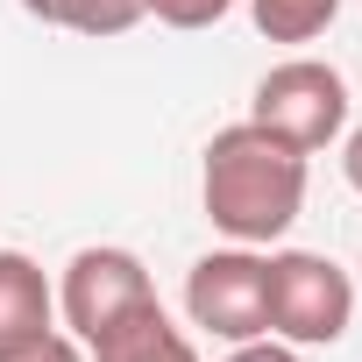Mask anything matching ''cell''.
Listing matches in <instances>:
<instances>
[{"instance_id": "13", "label": "cell", "mask_w": 362, "mask_h": 362, "mask_svg": "<svg viewBox=\"0 0 362 362\" xmlns=\"http://www.w3.org/2000/svg\"><path fill=\"white\" fill-rule=\"evenodd\" d=\"M341 170H348V185H355V192H362V128H355V135H348V149H341Z\"/></svg>"}, {"instance_id": "6", "label": "cell", "mask_w": 362, "mask_h": 362, "mask_svg": "<svg viewBox=\"0 0 362 362\" xmlns=\"http://www.w3.org/2000/svg\"><path fill=\"white\" fill-rule=\"evenodd\" d=\"M50 334H57V291H50L43 263L22 249H0V362L29 355Z\"/></svg>"}, {"instance_id": "9", "label": "cell", "mask_w": 362, "mask_h": 362, "mask_svg": "<svg viewBox=\"0 0 362 362\" xmlns=\"http://www.w3.org/2000/svg\"><path fill=\"white\" fill-rule=\"evenodd\" d=\"M249 15H256V29L270 43H313L341 15V0H249Z\"/></svg>"}, {"instance_id": "11", "label": "cell", "mask_w": 362, "mask_h": 362, "mask_svg": "<svg viewBox=\"0 0 362 362\" xmlns=\"http://www.w3.org/2000/svg\"><path fill=\"white\" fill-rule=\"evenodd\" d=\"M228 362H298V348L291 341H277V334H256V341H235V355Z\"/></svg>"}, {"instance_id": "12", "label": "cell", "mask_w": 362, "mask_h": 362, "mask_svg": "<svg viewBox=\"0 0 362 362\" xmlns=\"http://www.w3.org/2000/svg\"><path fill=\"white\" fill-rule=\"evenodd\" d=\"M15 362H86V355H78V341L50 334V341H36V348H29V355H15Z\"/></svg>"}, {"instance_id": "4", "label": "cell", "mask_w": 362, "mask_h": 362, "mask_svg": "<svg viewBox=\"0 0 362 362\" xmlns=\"http://www.w3.org/2000/svg\"><path fill=\"white\" fill-rule=\"evenodd\" d=\"M185 313L214 341H256L270 334V256L256 249H214L185 270Z\"/></svg>"}, {"instance_id": "1", "label": "cell", "mask_w": 362, "mask_h": 362, "mask_svg": "<svg viewBox=\"0 0 362 362\" xmlns=\"http://www.w3.org/2000/svg\"><path fill=\"white\" fill-rule=\"evenodd\" d=\"M199 199H206V221L228 242H242V249L284 242L298 206H305V156L291 142L263 135L256 121H235L206 142Z\"/></svg>"}, {"instance_id": "8", "label": "cell", "mask_w": 362, "mask_h": 362, "mask_svg": "<svg viewBox=\"0 0 362 362\" xmlns=\"http://www.w3.org/2000/svg\"><path fill=\"white\" fill-rule=\"evenodd\" d=\"M22 8L71 36H128L142 22V0H22Z\"/></svg>"}, {"instance_id": "3", "label": "cell", "mask_w": 362, "mask_h": 362, "mask_svg": "<svg viewBox=\"0 0 362 362\" xmlns=\"http://www.w3.org/2000/svg\"><path fill=\"white\" fill-rule=\"evenodd\" d=\"M249 121L277 142H291L298 156L327 149L341 128H348V78L320 57H291V64H270L256 100H249Z\"/></svg>"}, {"instance_id": "5", "label": "cell", "mask_w": 362, "mask_h": 362, "mask_svg": "<svg viewBox=\"0 0 362 362\" xmlns=\"http://www.w3.org/2000/svg\"><path fill=\"white\" fill-rule=\"evenodd\" d=\"M149 298H156V284H149V270H142L135 249H78V256L64 263L57 313H64V327H71L78 341H93V334H107L121 313H135V305H149Z\"/></svg>"}, {"instance_id": "7", "label": "cell", "mask_w": 362, "mask_h": 362, "mask_svg": "<svg viewBox=\"0 0 362 362\" xmlns=\"http://www.w3.org/2000/svg\"><path fill=\"white\" fill-rule=\"evenodd\" d=\"M86 355H93V362H199V348L185 341V327H170L163 298H149V305L121 313L107 334H93V341H86Z\"/></svg>"}, {"instance_id": "10", "label": "cell", "mask_w": 362, "mask_h": 362, "mask_svg": "<svg viewBox=\"0 0 362 362\" xmlns=\"http://www.w3.org/2000/svg\"><path fill=\"white\" fill-rule=\"evenodd\" d=\"M235 0H142V15H156L163 29H214Z\"/></svg>"}, {"instance_id": "2", "label": "cell", "mask_w": 362, "mask_h": 362, "mask_svg": "<svg viewBox=\"0 0 362 362\" xmlns=\"http://www.w3.org/2000/svg\"><path fill=\"white\" fill-rule=\"evenodd\" d=\"M355 320V284L320 249H277L270 256V334L291 348H334Z\"/></svg>"}]
</instances>
